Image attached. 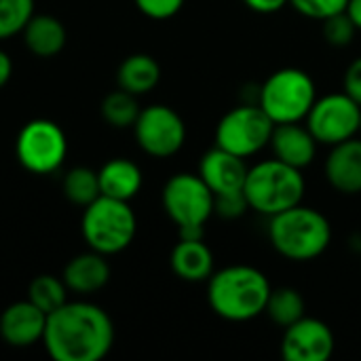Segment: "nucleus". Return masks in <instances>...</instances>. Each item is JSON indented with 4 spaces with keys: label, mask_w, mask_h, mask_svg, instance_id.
I'll use <instances>...</instances> for the list:
<instances>
[{
    "label": "nucleus",
    "mask_w": 361,
    "mask_h": 361,
    "mask_svg": "<svg viewBox=\"0 0 361 361\" xmlns=\"http://www.w3.org/2000/svg\"><path fill=\"white\" fill-rule=\"evenodd\" d=\"M42 345L53 361H102L114 345L110 315L87 300H68L47 315Z\"/></svg>",
    "instance_id": "obj_1"
},
{
    "label": "nucleus",
    "mask_w": 361,
    "mask_h": 361,
    "mask_svg": "<svg viewBox=\"0 0 361 361\" xmlns=\"http://www.w3.org/2000/svg\"><path fill=\"white\" fill-rule=\"evenodd\" d=\"M271 290V281L260 269L233 264L214 271L207 279V302L218 317L241 324L264 313Z\"/></svg>",
    "instance_id": "obj_2"
},
{
    "label": "nucleus",
    "mask_w": 361,
    "mask_h": 361,
    "mask_svg": "<svg viewBox=\"0 0 361 361\" xmlns=\"http://www.w3.org/2000/svg\"><path fill=\"white\" fill-rule=\"evenodd\" d=\"M273 250L292 262H311L332 243V224L315 207L302 203L269 218Z\"/></svg>",
    "instance_id": "obj_3"
},
{
    "label": "nucleus",
    "mask_w": 361,
    "mask_h": 361,
    "mask_svg": "<svg viewBox=\"0 0 361 361\" xmlns=\"http://www.w3.org/2000/svg\"><path fill=\"white\" fill-rule=\"evenodd\" d=\"M305 188L307 184L302 169L292 167L273 157L247 169L243 195L247 199L250 209L271 218L302 203Z\"/></svg>",
    "instance_id": "obj_4"
},
{
    "label": "nucleus",
    "mask_w": 361,
    "mask_h": 361,
    "mask_svg": "<svg viewBox=\"0 0 361 361\" xmlns=\"http://www.w3.org/2000/svg\"><path fill=\"white\" fill-rule=\"evenodd\" d=\"M80 233L89 250H95L104 256H114L133 243L137 218L129 201L99 195L93 203L82 207Z\"/></svg>",
    "instance_id": "obj_5"
},
{
    "label": "nucleus",
    "mask_w": 361,
    "mask_h": 361,
    "mask_svg": "<svg viewBox=\"0 0 361 361\" xmlns=\"http://www.w3.org/2000/svg\"><path fill=\"white\" fill-rule=\"evenodd\" d=\"M317 99V87L309 72L300 68L275 70L258 91V106L279 123H300Z\"/></svg>",
    "instance_id": "obj_6"
},
{
    "label": "nucleus",
    "mask_w": 361,
    "mask_h": 361,
    "mask_svg": "<svg viewBox=\"0 0 361 361\" xmlns=\"http://www.w3.org/2000/svg\"><path fill=\"white\" fill-rule=\"evenodd\" d=\"M15 154L23 169L36 176L55 173L68 157L66 131L49 118L27 121L15 140Z\"/></svg>",
    "instance_id": "obj_7"
},
{
    "label": "nucleus",
    "mask_w": 361,
    "mask_h": 361,
    "mask_svg": "<svg viewBox=\"0 0 361 361\" xmlns=\"http://www.w3.org/2000/svg\"><path fill=\"white\" fill-rule=\"evenodd\" d=\"M275 123L258 104H241L228 110L216 127V146L250 159L271 142Z\"/></svg>",
    "instance_id": "obj_8"
},
{
    "label": "nucleus",
    "mask_w": 361,
    "mask_h": 361,
    "mask_svg": "<svg viewBox=\"0 0 361 361\" xmlns=\"http://www.w3.org/2000/svg\"><path fill=\"white\" fill-rule=\"evenodd\" d=\"M214 192L199 173L171 176L161 192V203L167 218L180 226H205L214 216Z\"/></svg>",
    "instance_id": "obj_9"
},
{
    "label": "nucleus",
    "mask_w": 361,
    "mask_h": 361,
    "mask_svg": "<svg viewBox=\"0 0 361 361\" xmlns=\"http://www.w3.org/2000/svg\"><path fill=\"white\" fill-rule=\"evenodd\" d=\"M137 146L154 159H169L178 154L186 144L184 118L167 104H152L140 110L135 125Z\"/></svg>",
    "instance_id": "obj_10"
},
{
    "label": "nucleus",
    "mask_w": 361,
    "mask_h": 361,
    "mask_svg": "<svg viewBox=\"0 0 361 361\" xmlns=\"http://www.w3.org/2000/svg\"><path fill=\"white\" fill-rule=\"evenodd\" d=\"M361 106L345 91L317 97L309 110L305 125L324 146L341 144L360 133Z\"/></svg>",
    "instance_id": "obj_11"
},
{
    "label": "nucleus",
    "mask_w": 361,
    "mask_h": 361,
    "mask_svg": "<svg viewBox=\"0 0 361 361\" xmlns=\"http://www.w3.org/2000/svg\"><path fill=\"white\" fill-rule=\"evenodd\" d=\"M336 338L332 328L317 317H302L283 330L281 355L286 361H328Z\"/></svg>",
    "instance_id": "obj_12"
},
{
    "label": "nucleus",
    "mask_w": 361,
    "mask_h": 361,
    "mask_svg": "<svg viewBox=\"0 0 361 361\" xmlns=\"http://www.w3.org/2000/svg\"><path fill=\"white\" fill-rule=\"evenodd\" d=\"M47 313H42L27 298L8 305L0 313V338L15 349H27L42 343Z\"/></svg>",
    "instance_id": "obj_13"
},
{
    "label": "nucleus",
    "mask_w": 361,
    "mask_h": 361,
    "mask_svg": "<svg viewBox=\"0 0 361 361\" xmlns=\"http://www.w3.org/2000/svg\"><path fill=\"white\" fill-rule=\"evenodd\" d=\"M247 169L250 167H247L245 159H241L220 146H214L212 150H207L199 163V176L212 188L214 195L243 190Z\"/></svg>",
    "instance_id": "obj_14"
},
{
    "label": "nucleus",
    "mask_w": 361,
    "mask_h": 361,
    "mask_svg": "<svg viewBox=\"0 0 361 361\" xmlns=\"http://www.w3.org/2000/svg\"><path fill=\"white\" fill-rule=\"evenodd\" d=\"M269 146H271L275 159H279L292 167L305 169L315 161L319 142L315 140L311 129L307 125H302V121H300V123L275 125Z\"/></svg>",
    "instance_id": "obj_15"
},
{
    "label": "nucleus",
    "mask_w": 361,
    "mask_h": 361,
    "mask_svg": "<svg viewBox=\"0 0 361 361\" xmlns=\"http://www.w3.org/2000/svg\"><path fill=\"white\" fill-rule=\"evenodd\" d=\"M326 159V180L343 195L361 192V137H349L341 144L330 146Z\"/></svg>",
    "instance_id": "obj_16"
},
{
    "label": "nucleus",
    "mask_w": 361,
    "mask_h": 361,
    "mask_svg": "<svg viewBox=\"0 0 361 361\" xmlns=\"http://www.w3.org/2000/svg\"><path fill=\"white\" fill-rule=\"evenodd\" d=\"M106 258L108 256H104L95 250H89V252H82V254L74 256L72 260H68V264L63 267V273H61V279L68 286V290L74 294H82V296L104 290L106 283L110 281V273H112Z\"/></svg>",
    "instance_id": "obj_17"
},
{
    "label": "nucleus",
    "mask_w": 361,
    "mask_h": 361,
    "mask_svg": "<svg viewBox=\"0 0 361 361\" xmlns=\"http://www.w3.org/2000/svg\"><path fill=\"white\" fill-rule=\"evenodd\" d=\"M171 271L176 277L188 283L207 281L214 275V252L205 239H180L169 256Z\"/></svg>",
    "instance_id": "obj_18"
},
{
    "label": "nucleus",
    "mask_w": 361,
    "mask_h": 361,
    "mask_svg": "<svg viewBox=\"0 0 361 361\" xmlns=\"http://www.w3.org/2000/svg\"><path fill=\"white\" fill-rule=\"evenodd\" d=\"M97 178H99V192L104 197H112L118 201L135 199L144 184V176H142V169L137 167V163H133L131 159H125V157L106 161L99 167Z\"/></svg>",
    "instance_id": "obj_19"
},
{
    "label": "nucleus",
    "mask_w": 361,
    "mask_h": 361,
    "mask_svg": "<svg viewBox=\"0 0 361 361\" xmlns=\"http://www.w3.org/2000/svg\"><path fill=\"white\" fill-rule=\"evenodd\" d=\"M21 36H23L25 49L32 55L42 57V59L59 55L68 42L66 25L53 15H36L34 13V17L21 30Z\"/></svg>",
    "instance_id": "obj_20"
},
{
    "label": "nucleus",
    "mask_w": 361,
    "mask_h": 361,
    "mask_svg": "<svg viewBox=\"0 0 361 361\" xmlns=\"http://www.w3.org/2000/svg\"><path fill=\"white\" fill-rule=\"evenodd\" d=\"M161 80V66L148 53H133L125 57L116 70L118 89H125L133 95L150 93Z\"/></svg>",
    "instance_id": "obj_21"
},
{
    "label": "nucleus",
    "mask_w": 361,
    "mask_h": 361,
    "mask_svg": "<svg viewBox=\"0 0 361 361\" xmlns=\"http://www.w3.org/2000/svg\"><path fill=\"white\" fill-rule=\"evenodd\" d=\"M305 311H307V305H305L302 294L294 288H288V286L271 290L269 300H267V309H264L269 319L283 330L288 326L296 324L298 319H302Z\"/></svg>",
    "instance_id": "obj_22"
},
{
    "label": "nucleus",
    "mask_w": 361,
    "mask_h": 361,
    "mask_svg": "<svg viewBox=\"0 0 361 361\" xmlns=\"http://www.w3.org/2000/svg\"><path fill=\"white\" fill-rule=\"evenodd\" d=\"M140 110L142 108L137 104V95H133L125 89L108 93L102 102V116L114 129L133 127L140 116Z\"/></svg>",
    "instance_id": "obj_23"
},
{
    "label": "nucleus",
    "mask_w": 361,
    "mask_h": 361,
    "mask_svg": "<svg viewBox=\"0 0 361 361\" xmlns=\"http://www.w3.org/2000/svg\"><path fill=\"white\" fill-rule=\"evenodd\" d=\"M61 190L70 203H74L78 207H87L102 195L97 171H93L91 167H72L63 176Z\"/></svg>",
    "instance_id": "obj_24"
},
{
    "label": "nucleus",
    "mask_w": 361,
    "mask_h": 361,
    "mask_svg": "<svg viewBox=\"0 0 361 361\" xmlns=\"http://www.w3.org/2000/svg\"><path fill=\"white\" fill-rule=\"evenodd\" d=\"M68 286L61 277L55 275H38L27 286V300L36 305L42 313H53L61 305L68 302Z\"/></svg>",
    "instance_id": "obj_25"
},
{
    "label": "nucleus",
    "mask_w": 361,
    "mask_h": 361,
    "mask_svg": "<svg viewBox=\"0 0 361 361\" xmlns=\"http://www.w3.org/2000/svg\"><path fill=\"white\" fill-rule=\"evenodd\" d=\"M34 0H0V40L21 34L25 23L34 17Z\"/></svg>",
    "instance_id": "obj_26"
},
{
    "label": "nucleus",
    "mask_w": 361,
    "mask_h": 361,
    "mask_svg": "<svg viewBox=\"0 0 361 361\" xmlns=\"http://www.w3.org/2000/svg\"><path fill=\"white\" fill-rule=\"evenodd\" d=\"M322 32H324V38L328 44L332 47H349L357 34V27L355 23L351 21V17L345 13H338V15H332L328 19L322 21Z\"/></svg>",
    "instance_id": "obj_27"
},
{
    "label": "nucleus",
    "mask_w": 361,
    "mask_h": 361,
    "mask_svg": "<svg viewBox=\"0 0 361 361\" xmlns=\"http://www.w3.org/2000/svg\"><path fill=\"white\" fill-rule=\"evenodd\" d=\"M290 4L305 17L324 21L332 15L345 13L349 6V0H290Z\"/></svg>",
    "instance_id": "obj_28"
},
{
    "label": "nucleus",
    "mask_w": 361,
    "mask_h": 361,
    "mask_svg": "<svg viewBox=\"0 0 361 361\" xmlns=\"http://www.w3.org/2000/svg\"><path fill=\"white\" fill-rule=\"evenodd\" d=\"M214 197H216V201H214V216H220V218H226V220H237V218H241L250 209L243 190L226 192V195H214Z\"/></svg>",
    "instance_id": "obj_29"
},
{
    "label": "nucleus",
    "mask_w": 361,
    "mask_h": 361,
    "mask_svg": "<svg viewBox=\"0 0 361 361\" xmlns=\"http://www.w3.org/2000/svg\"><path fill=\"white\" fill-rule=\"evenodd\" d=\"M137 11L150 19L163 21V19H171L176 17L186 0H133Z\"/></svg>",
    "instance_id": "obj_30"
},
{
    "label": "nucleus",
    "mask_w": 361,
    "mask_h": 361,
    "mask_svg": "<svg viewBox=\"0 0 361 361\" xmlns=\"http://www.w3.org/2000/svg\"><path fill=\"white\" fill-rule=\"evenodd\" d=\"M343 91L361 106V57L353 59V61L349 63V68L345 70Z\"/></svg>",
    "instance_id": "obj_31"
},
{
    "label": "nucleus",
    "mask_w": 361,
    "mask_h": 361,
    "mask_svg": "<svg viewBox=\"0 0 361 361\" xmlns=\"http://www.w3.org/2000/svg\"><path fill=\"white\" fill-rule=\"evenodd\" d=\"M243 4L260 15H273L277 11H281L286 4H290V0H243Z\"/></svg>",
    "instance_id": "obj_32"
},
{
    "label": "nucleus",
    "mask_w": 361,
    "mask_h": 361,
    "mask_svg": "<svg viewBox=\"0 0 361 361\" xmlns=\"http://www.w3.org/2000/svg\"><path fill=\"white\" fill-rule=\"evenodd\" d=\"M11 76H13V59L8 57L6 51L0 49V89L11 80Z\"/></svg>",
    "instance_id": "obj_33"
},
{
    "label": "nucleus",
    "mask_w": 361,
    "mask_h": 361,
    "mask_svg": "<svg viewBox=\"0 0 361 361\" xmlns=\"http://www.w3.org/2000/svg\"><path fill=\"white\" fill-rule=\"evenodd\" d=\"M180 239H205V226H180Z\"/></svg>",
    "instance_id": "obj_34"
},
{
    "label": "nucleus",
    "mask_w": 361,
    "mask_h": 361,
    "mask_svg": "<svg viewBox=\"0 0 361 361\" xmlns=\"http://www.w3.org/2000/svg\"><path fill=\"white\" fill-rule=\"evenodd\" d=\"M347 15H349V17H351V21L355 23L357 32H361V0H349Z\"/></svg>",
    "instance_id": "obj_35"
},
{
    "label": "nucleus",
    "mask_w": 361,
    "mask_h": 361,
    "mask_svg": "<svg viewBox=\"0 0 361 361\" xmlns=\"http://www.w3.org/2000/svg\"><path fill=\"white\" fill-rule=\"evenodd\" d=\"M360 131H361V121H360Z\"/></svg>",
    "instance_id": "obj_36"
}]
</instances>
